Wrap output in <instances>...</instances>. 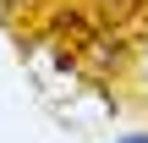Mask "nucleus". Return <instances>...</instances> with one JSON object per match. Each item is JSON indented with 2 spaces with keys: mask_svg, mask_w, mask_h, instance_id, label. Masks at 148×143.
<instances>
[{
  "mask_svg": "<svg viewBox=\"0 0 148 143\" xmlns=\"http://www.w3.org/2000/svg\"><path fill=\"white\" fill-rule=\"evenodd\" d=\"M55 33H66L71 44H88V22L82 17H55Z\"/></svg>",
  "mask_w": 148,
  "mask_h": 143,
  "instance_id": "f257e3e1",
  "label": "nucleus"
},
{
  "mask_svg": "<svg viewBox=\"0 0 148 143\" xmlns=\"http://www.w3.org/2000/svg\"><path fill=\"white\" fill-rule=\"evenodd\" d=\"M93 6H99V11H104V17H110V22H126V17H132V6H137V0H93Z\"/></svg>",
  "mask_w": 148,
  "mask_h": 143,
  "instance_id": "f03ea898",
  "label": "nucleus"
},
{
  "mask_svg": "<svg viewBox=\"0 0 148 143\" xmlns=\"http://www.w3.org/2000/svg\"><path fill=\"white\" fill-rule=\"evenodd\" d=\"M121 143H148V132H126V138H121Z\"/></svg>",
  "mask_w": 148,
  "mask_h": 143,
  "instance_id": "7ed1b4c3",
  "label": "nucleus"
},
{
  "mask_svg": "<svg viewBox=\"0 0 148 143\" xmlns=\"http://www.w3.org/2000/svg\"><path fill=\"white\" fill-rule=\"evenodd\" d=\"M11 6H22V0H0V11H11Z\"/></svg>",
  "mask_w": 148,
  "mask_h": 143,
  "instance_id": "20e7f679",
  "label": "nucleus"
}]
</instances>
